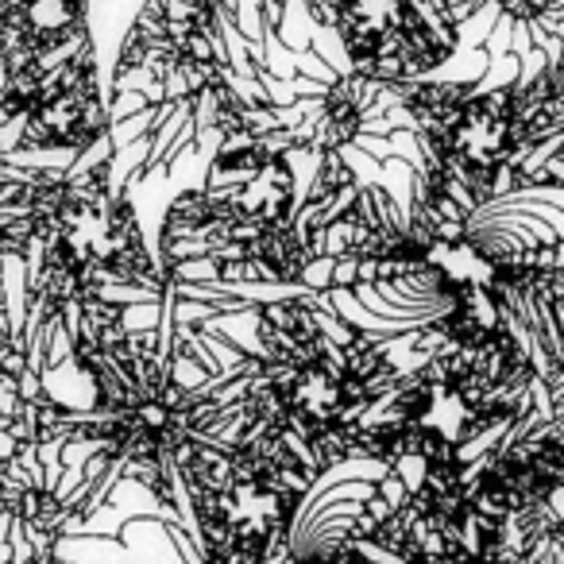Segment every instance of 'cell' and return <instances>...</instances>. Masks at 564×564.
I'll return each instance as SVG.
<instances>
[{
    "label": "cell",
    "mask_w": 564,
    "mask_h": 564,
    "mask_svg": "<svg viewBox=\"0 0 564 564\" xmlns=\"http://www.w3.org/2000/svg\"><path fill=\"white\" fill-rule=\"evenodd\" d=\"M256 345L220 379L228 430L294 448L329 476L348 464V437L394 391L402 368L379 333L348 322L333 291H282L251 302Z\"/></svg>",
    "instance_id": "cell-1"
},
{
    "label": "cell",
    "mask_w": 564,
    "mask_h": 564,
    "mask_svg": "<svg viewBox=\"0 0 564 564\" xmlns=\"http://www.w3.org/2000/svg\"><path fill=\"white\" fill-rule=\"evenodd\" d=\"M387 94L417 135V174L471 209L530 189H564V171L549 159L564 140V78L549 58L502 86L414 78Z\"/></svg>",
    "instance_id": "cell-2"
},
{
    "label": "cell",
    "mask_w": 564,
    "mask_h": 564,
    "mask_svg": "<svg viewBox=\"0 0 564 564\" xmlns=\"http://www.w3.org/2000/svg\"><path fill=\"white\" fill-rule=\"evenodd\" d=\"M538 410L545 394L533 371L425 340L422 360L348 437V456L402 487L417 476H456Z\"/></svg>",
    "instance_id": "cell-3"
},
{
    "label": "cell",
    "mask_w": 564,
    "mask_h": 564,
    "mask_svg": "<svg viewBox=\"0 0 564 564\" xmlns=\"http://www.w3.org/2000/svg\"><path fill=\"white\" fill-rule=\"evenodd\" d=\"M322 476L256 433L205 437L178 460L186 564H279Z\"/></svg>",
    "instance_id": "cell-4"
},
{
    "label": "cell",
    "mask_w": 564,
    "mask_h": 564,
    "mask_svg": "<svg viewBox=\"0 0 564 564\" xmlns=\"http://www.w3.org/2000/svg\"><path fill=\"white\" fill-rule=\"evenodd\" d=\"M306 12L337 35L348 70L379 86L433 78L460 47L445 0H306Z\"/></svg>",
    "instance_id": "cell-5"
},
{
    "label": "cell",
    "mask_w": 564,
    "mask_h": 564,
    "mask_svg": "<svg viewBox=\"0 0 564 564\" xmlns=\"http://www.w3.org/2000/svg\"><path fill=\"white\" fill-rule=\"evenodd\" d=\"M487 4H491V0H445V9L453 12V20L456 24H468L471 17H476L479 9H487Z\"/></svg>",
    "instance_id": "cell-6"
}]
</instances>
